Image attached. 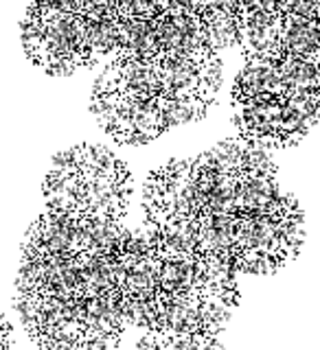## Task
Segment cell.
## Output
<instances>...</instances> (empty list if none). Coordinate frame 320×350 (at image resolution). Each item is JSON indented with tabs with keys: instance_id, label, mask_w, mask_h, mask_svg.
<instances>
[{
	"instance_id": "obj_3",
	"label": "cell",
	"mask_w": 320,
	"mask_h": 350,
	"mask_svg": "<svg viewBox=\"0 0 320 350\" xmlns=\"http://www.w3.org/2000/svg\"><path fill=\"white\" fill-rule=\"evenodd\" d=\"M110 258L125 320L145 333L222 337L241 298L239 273L169 232L121 226Z\"/></svg>"
},
{
	"instance_id": "obj_4",
	"label": "cell",
	"mask_w": 320,
	"mask_h": 350,
	"mask_svg": "<svg viewBox=\"0 0 320 350\" xmlns=\"http://www.w3.org/2000/svg\"><path fill=\"white\" fill-rule=\"evenodd\" d=\"M49 211L106 224H123L132 200L125 162L99 145L62 151L44 180Z\"/></svg>"
},
{
	"instance_id": "obj_6",
	"label": "cell",
	"mask_w": 320,
	"mask_h": 350,
	"mask_svg": "<svg viewBox=\"0 0 320 350\" xmlns=\"http://www.w3.org/2000/svg\"><path fill=\"white\" fill-rule=\"evenodd\" d=\"M281 55L299 59H320V20L283 16L279 57Z\"/></svg>"
},
{
	"instance_id": "obj_1",
	"label": "cell",
	"mask_w": 320,
	"mask_h": 350,
	"mask_svg": "<svg viewBox=\"0 0 320 350\" xmlns=\"http://www.w3.org/2000/svg\"><path fill=\"white\" fill-rule=\"evenodd\" d=\"M143 213L145 228L189 241L235 273H277L305 243L299 202L279 186L266 149L241 138L151 171Z\"/></svg>"
},
{
	"instance_id": "obj_7",
	"label": "cell",
	"mask_w": 320,
	"mask_h": 350,
	"mask_svg": "<svg viewBox=\"0 0 320 350\" xmlns=\"http://www.w3.org/2000/svg\"><path fill=\"white\" fill-rule=\"evenodd\" d=\"M136 350H226L222 337L184 333H145Z\"/></svg>"
},
{
	"instance_id": "obj_2",
	"label": "cell",
	"mask_w": 320,
	"mask_h": 350,
	"mask_svg": "<svg viewBox=\"0 0 320 350\" xmlns=\"http://www.w3.org/2000/svg\"><path fill=\"white\" fill-rule=\"evenodd\" d=\"M123 224L44 211L22 247L16 309L38 350H116L127 331L110 241Z\"/></svg>"
},
{
	"instance_id": "obj_5",
	"label": "cell",
	"mask_w": 320,
	"mask_h": 350,
	"mask_svg": "<svg viewBox=\"0 0 320 350\" xmlns=\"http://www.w3.org/2000/svg\"><path fill=\"white\" fill-rule=\"evenodd\" d=\"M285 92H288V85H285L277 59L266 57V55H250L235 81L233 101H248L257 96H283Z\"/></svg>"
}]
</instances>
